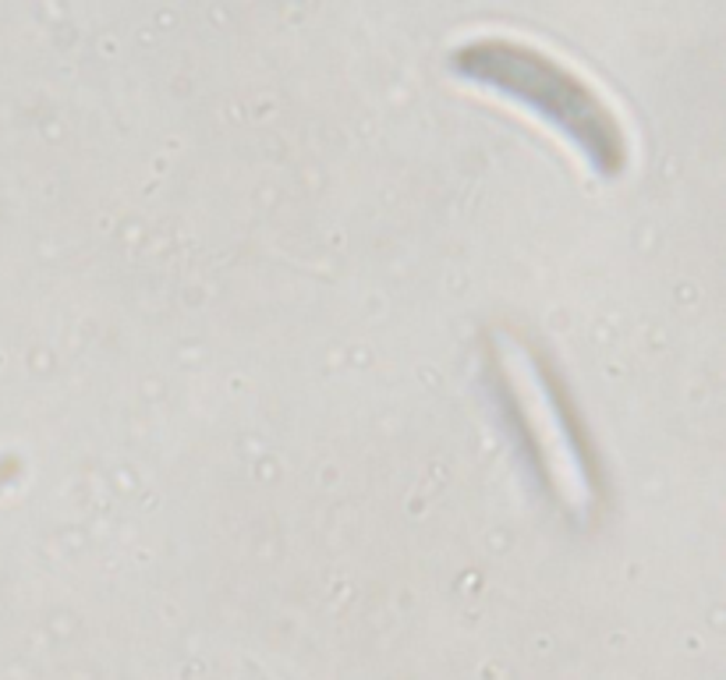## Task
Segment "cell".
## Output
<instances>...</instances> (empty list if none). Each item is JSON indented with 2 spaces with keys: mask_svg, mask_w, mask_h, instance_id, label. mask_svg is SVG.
<instances>
[{
  "mask_svg": "<svg viewBox=\"0 0 726 680\" xmlns=\"http://www.w3.org/2000/svg\"><path fill=\"white\" fill-rule=\"evenodd\" d=\"M447 61L465 82L528 110L603 178H617L635 160V135L617 100L553 47L531 36L483 29L461 36Z\"/></svg>",
  "mask_w": 726,
  "mask_h": 680,
  "instance_id": "6da1fadb",
  "label": "cell"
},
{
  "mask_svg": "<svg viewBox=\"0 0 726 680\" xmlns=\"http://www.w3.org/2000/svg\"><path fill=\"white\" fill-rule=\"evenodd\" d=\"M489 365L553 500L560 503L564 514L588 521L599 507V482L578 422L560 397V386L553 383L546 362L521 337L496 329L489 337Z\"/></svg>",
  "mask_w": 726,
  "mask_h": 680,
  "instance_id": "7a4b0ae2",
  "label": "cell"
}]
</instances>
